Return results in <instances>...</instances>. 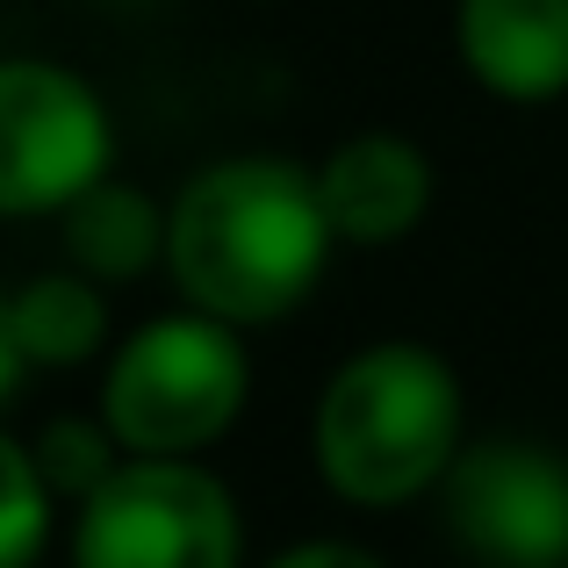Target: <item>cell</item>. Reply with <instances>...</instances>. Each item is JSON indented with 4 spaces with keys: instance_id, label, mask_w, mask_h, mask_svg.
<instances>
[{
    "instance_id": "obj_13",
    "label": "cell",
    "mask_w": 568,
    "mask_h": 568,
    "mask_svg": "<svg viewBox=\"0 0 568 568\" xmlns=\"http://www.w3.org/2000/svg\"><path fill=\"white\" fill-rule=\"evenodd\" d=\"M266 568H382V561L353 540H303V547H281Z\"/></svg>"
},
{
    "instance_id": "obj_7",
    "label": "cell",
    "mask_w": 568,
    "mask_h": 568,
    "mask_svg": "<svg viewBox=\"0 0 568 568\" xmlns=\"http://www.w3.org/2000/svg\"><path fill=\"white\" fill-rule=\"evenodd\" d=\"M454 51L497 101L540 109L568 94V0H454Z\"/></svg>"
},
{
    "instance_id": "obj_3",
    "label": "cell",
    "mask_w": 568,
    "mask_h": 568,
    "mask_svg": "<svg viewBox=\"0 0 568 568\" xmlns=\"http://www.w3.org/2000/svg\"><path fill=\"white\" fill-rule=\"evenodd\" d=\"M252 396V353L237 324L202 310L152 317L109 353L101 375V425L138 460H194L237 425Z\"/></svg>"
},
{
    "instance_id": "obj_10",
    "label": "cell",
    "mask_w": 568,
    "mask_h": 568,
    "mask_svg": "<svg viewBox=\"0 0 568 568\" xmlns=\"http://www.w3.org/2000/svg\"><path fill=\"white\" fill-rule=\"evenodd\" d=\"M29 367H80L109 346V295L87 274H37L8 295Z\"/></svg>"
},
{
    "instance_id": "obj_8",
    "label": "cell",
    "mask_w": 568,
    "mask_h": 568,
    "mask_svg": "<svg viewBox=\"0 0 568 568\" xmlns=\"http://www.w3.org/2000/svg\"><path fill=\"white\" fill-rule=\"evenodd\" d=\"M317 194L338 245H396L432 209V159L396 130H353L317 166Z\"/></svg>"
},
{
    "instance_id": "obj_6",
    "label": "cell",
    "mask_w": 568,
    "mask_h": 568,
    "mask_svg": "<svg viewBox=\"0 0 568 568\" xmlns=\"http://www.w3.org/2000/svg\"><path fill=\"white\" fill-rule=\"evenodd\" d=\"M439 518L483 568H568V460L532 439H468Z\"/></svg>"
},
{
    "instance_id": "obj_9",
    "label": "cell",
    "mask_w": 568,
    "mask_h": 568,
    "mask_svg": "<svg viewBox=\"0 0 568 568\" xmlns=\"http://www.w3.org/2000/svg\"><path fill=\"white\" fill-rule=\"evenodd\" d=\"M58 223H65L72 274L101 281V288H123V281H144L152 266H166V209L130 181L87 187Z\"/></svg>"
},
{
    "instance_id": "obj_1",
    "label": "cell",
    "mask_w": 568,
    "mask_h": 568,
    "mask_svg": "<svg viewBox=\"0 0 568 568\" xmlns=\"http://www.w3.org/2000/svg\"><path fill=\"white\" fill-rule=\"evenodd\" d=\"M332 216L317 173L274 152L216 159L166 202V281L216 324H281L332 266Z\"/></svg>"
},
{
    "instance_id": "obj_5",
    "label": "cell",
    "mask_w": 568,
    "mask_h": 568,
    "mask_svg": "<svg viewBox=\"0 0 568 568\" xmlns=\"http://www.w3.org/2000/svg\"><path fill=\"white\" fill-rule=\"evenodd\" d=\"M101 94L58 58H0V216H65L109 181Z\"/></svg>"
},
{
    "instance_id": "obj_12",
    "label": "cell",
    "mask_w": 568,
    "mask_h": 568,
    "mask_svg": "<svg viewBox=\"0 0 568 568\" xmlns=\"http://www.w3.org/2000/svg\"><path fill=\"white\" fill-rule=\"evenodd\" d=\"M123 439H115L101 417H58V425H43V439H37V468H43V483H51V497L58 504H72L80 511L87 497H94L101 483H109L115 468H123Z\"/></svg>"
},
{
    "instance_id": "obj_2",
    "label": "cell",
    "mask_w": 568,
    "mask_h": 568,
    "mask_svg": "<svg viewBox=\"0 0 568 568\" xmlns=\"http://www.w3.org/2000/svg\"><path fill=\"white\" fill-rule=\"evenodd\" d=\"M460 382L432 346L382 338L317 396V468L361 511H396L460 460Z\"/></svg>"
},
{
    "instance_id": "obj_11",
    "label": "cell",
    "mask_w": 568,
    "mask_h": 568,
    "mask_svg": "<svg viewBox=\"0 0 568 568\" xmlns=\"http://www.w3.org/2000/svg\"><path fill=\"white\" fill-rule=\"evenodd\" d=\"M51 518H58V497L37 468V446L0 432V568L37 561L51 547Z\"/></svg>"
},
{
    "instance_id": "obj_4",
    "label": "cell",
    "mask_w": 568,
    "mask_h": 568,
    "mask_svg": "<svg viewBox=\"0 0 568 568\" xmlns=\"http://www.w3.org/2000/svg\"><path fill=\"white\" fill-rule=\"evenodd\" d=\"M245 518L202 460L130 454L72 511V568H237Z\"/></svg>"
},
{
    "instance_id": "obj_14",
    "label": "cell",
    "mask_w": 568,
    "mask_h": 568,
    "mask_svg": "<svg viewBox=\"0 0 568 568\" xmlns=\"http://www.w3.org/2000/svg\"><path fill=\"white\" fill-rule=\"evenodd\" d=\"M22 375H29V353H22V338H14V303L0 295V403L22 388Z\"/></svg>"
}]
</instances>
